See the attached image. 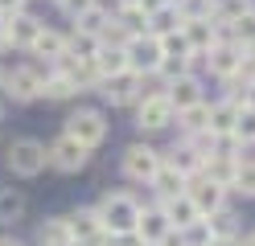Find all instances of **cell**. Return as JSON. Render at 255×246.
Returning <instances> with one entry per match:
<instances>
[{"label":"cell","instance_id":"28","mask_svg":"<svg viewBox=\"0 0 255 246\" xmlns=\"http://www.w3.org/2000/svg\"><path fill=\"white\" fill-rule=\"evenodd\" d=\"M99 49H103V37H99V33L74 29V37H70V54H74V58H99Z\"/></svg>","mask_w":255,"mask_h":246},{"label":"cell","instance_id":"31","mask_svg":"<svg viewBox=\"0 0 255 246\" xmlns=\"http://www.w3.org/2000/svg\"><path fill=\"white\" fill-rule=\"evenodd\" d=\"M227 29H231L227 41H235V45H251V41H255V8H247L243 16H235Z\"/></svg>","mask_w":255,"mask_h":246},{"label":"cell","instance_id":"41","mask_svg":"<svg viewBox=\"0 0 255 246\" xmlns=\"http://www.w3.org/2000/svg\"><path fill=\"white\" fill-rule=\"evenodd\" d=\"M0 246H21V242H12V238H0Z\"/></svg>","mask_w":255,"mask_h":246},{"label":"cell","instance_id":"22","mask_svg":"<svg viewBox=\"0 0 255 246\" xmlns=\"http://www.w3.org/2000/svg\"><path fill=\"white\" fill-rule=\"evenodd\" d=\"M66 49H70V37H62L58 29H41V37L33 41V54L37 58H50V62H58Z\"/></svg>","mask_w":255,"mask_h":246},{"label":"cell","instance_id":"37","mask_svg":"<svg viewBox=\"0 0 255 246\" xmlns=\"http://www.w3.org/2000/svg\"><path fill=\"white\" fill-rule=\"evenodd\" d=\"M165 4H173V0H140V8H144L148 16H152L156 8H165Z\"/></svg>","mask_w":255,"mask_h":246},{"label":"cell","instance_id":"34","mask_svg":"<svg viewBox=\"0 0 255 246\" xmlns=\"http://www.w3.org/2000/svg\"><path fill=\"white\" fill-rule=\"evenodd\" d=\"M210 234H214V238H235V213H231V209L210 213Z\"/></svg>","mask_w":255,"mask_h":246},{"label":"cell","instance_id":"38","mask_svg":"<svg viewBox=\"0 0 255 246\" xmlns=\"http://www.w3.org/2000/svg\"><path fill=\"white\" fill-rule=\"evenodd\" d=\"M243 107H255V82L247 86V94H243Z\"/></svg>","mask_w":255,"mask_h":246},{"label":"cell","instance_id":"8","mask_svg":"<svg viewBox=\"0 0 255 246\" xmlns=\"http://www.w3.org/2000/svg\"><path fill=\"white\" fill-rule=\"evenodd\" d=\"M181 33H185V41H189V54H210L218 41H227V37H222V25L210 21V16H185Z\"/></svg>","mask_w":255,"mask_h":246},{"label":"cell","instance_id":"18","mask_svg":"<svg viewBox=\"0 0 255 246\" xmlns=\"http://www.w3.org/2000/svg\"><path fill=\"white\" fill-rule=\"evenodd\" d=\"M239 119V98H222L210 107V136H231Z\"/></svg>","mask_w":255,"mask_h":246},{"label":"cell","instance_id":"21","mask_svg":"<svg viewBox=\"0 0 255 246\" xmlns=\"http://www.w3.org/2000/svg\"><path fill=\"white\" fill-rule=\"evenodd\" d=\"M181 25H185V16H181L177 4H165V8H156V12L148 16V33H156V37H165V33H177Z\"/></svg>","mask_w":255,"mask_h":246},{"label":"cell","instance_id":"14","mask_svg":"<svg viewBox=\"0 0 255 246\" xmlns=\"http://www.w3.org/2000/svg\"><path fill=\"white\" fill-rule=\"evenodd\" d=\"M4 29H8V45H17V49H33V41L41 37V21L33 12H17V16H4Z\"/></svg>","mask_w":255,"mask_h":246},{"label":"cell","instance_id":"40","mask_svg":"<svg viewBox=\"0 0 255 246\" xmlns=\"http://www.w3.org/2000/svg\"><path fill=\"white\" fill-rule=\"evenodd\" d=\"M239 246H255V234H247V238H243V242H239Z\"/></svg>","mask_w":255,"mask_h":246},{"label":"cell","instance_id":"23","mask_svg":"<svg viewBox=\"0 0 255 246\" xmlns=\"http://www.w3.org/2000/svg\"><path fill=\"white\" fill-rule=\"evenodd\" d=\"M116 25L128 33V37H140V33H148V12L140 8V4H120Z\"/></svg>","mask_w":255,"mask_h":246},{"label":"cell","instance_id":"13","mask_svg":"<svg viewBox=\"0 0 255 246\" xmlns=\"http://www.w3.org/2000/svg\"><path fill=\"white\" fill-rule=\"evenodd\" d=\"M206 62H210V74L214 78H239V70H243V45L235 41H218L210 54H206Z\"/></svg>","mask_w":255,"mask_h":246},{"label":"cell","instance_id":"15","mask_svg":"<svg viewBox=\"0 0 255 246\" xmlns=\"http://www.w3.org/2000/svg\"><path fill=\"white\" fill-rule=\"evenodd\" d=\"M165 98H169V107H173V111H185V107L202 103V78H194V74H177V78H169Z\"/></svg>","mask_w":255,"mask_h":246},{"label":"cell","instance_id":"20","mask_svg":"<svg viewBox=\"0 0 255 246\" xmlns=\"http://www.w3.org/2000/svg\"><path fill=\"white\" fill-rule=\"evenodd\" d=\"M202 172L210 176V180H218L222 189H231V185H235V172H239V160H235V156H206Z\"/></svg>","mask_w":255,"mask_h":246},{"label":"cell","instance_id":"39","mask_svg":"<svg viewBox=\"0 0 255 246\" xmlns=\"http://www.w3.org/2000/svg\"><path fill=\"white\" fill-rule=\"evenodd\" d=\"M210 246H239L235 238H210Z\"/></svg>","mask_w":255,"mask_h":246},{"label":"cell","instance_id":"35","mask_svg":"<svg viewBox=\"0 0 255 246\" xmlns=\"http://www.w3.org/2000/svg\"><path fill=\"white\" fill-rule=\"evenodd\" d=\"M95 4H99V0H62V12H66V16H74V21H78V16H83V12H91Z\"/></svg>","mask_w":255,"mask_h":246},{"label":"cell","instance_id":"27","mask_svg":"<svg viewBox=\"0 0 255 246\" xmlns=\"http://www.w3.org/2000/svg\"><path fill=\"white\" fill-rule=\"evenodd\" d=\"M37 242L41 246H74V238H70V230H66V222L62 218H50L41 230H37Z\"/></svg>","mask_w":255,"mask_h":246},{"label":"cell","instance_id":"25","mask_svg":"<svg viewBox=\"0 0 255 246\" xmlns=\"http://www.w3.org/2000/svg\"><path fill=\"white\" fill-rule=\"evenodd\" d=\"M41 94H45V98H74V94H78V82H74L70 74H62V70H54L50 78L41 82Z\"/></svg>","mask_w":255,"mask_h":246},{"label":"cell","instance_id":"10","mask_svg":"<svg viewBox=\"0 0 255 246\" xmlns=\"http://www.w3.org/2000/svg\"><path fill=\"white\" fill-rule=\"evenodd\" d=\"M173 115H177V111L169 107L165 94H144V98H140V107H136V127L140 131H165L173 123Z\"/></svg>","mask_w":255,"mask_h":246},{"label":"cell","instance_id":"46","mask_svg":"<svg viewBox=\"0 0 255 246\" xmlns=\"http://www.w3.org/2000/svg\"><path fill=\"white\" fill-rule=\"evenodd\" d=\"M251 82H255V78H251Z\"/></svg>","mask_w":255,"mask_h":246},{"label":"cell","instance_id":"7","mask_svg":"<svg viewBox=\"0 0 255 246\" xmlns=\"http://www.w3.org/2000/svg\"><path fill=\"white\" fill-rule=\"evenodd\" d=\"M185 197L198 205L202 218H206V213H218L222 205H227V189H222L218 180H210L206 172H198V176H189V180H185Z\"/></svg>","mask_w":255,"mask_h":246},{"label":"cell","instance_id":"33","mask_svg":"<svg viewBox=\"0 0 255 246\" xmlns=\"http://www.w3.org/2000/svg\"><path fill=\"white\" fill-rule=\"evenodd\" d=\"M243 197H255V160H239V172H235V185Z\"/></svg>","mask_w":255,"mask_h":246},{"label":"cell","instance_id":"29","mask_svg":"<svg viewBox=\"0 0 255 246\" xmlns=\"http://www.w3.org/2000/svg\"><path fill=\"white\" fill-rule=\"evenodd\" d=\"M247 8H251V0H210V21L231 25L235 16H243Z\"/></svg>","mask_w":255,"mask_h":246},{"label":"cell","instance_id":"36","mask_svg":"<svg viewBox=\"0 0 255 246\" xmlns=\"http://www.w3.org/2000/svg\"><path fill=\"white\" fill-rule=\"evenodd\" d=\"M25 12V0H0V16H17Z\"/></svg>","mask_w":255,"mask_h":246},{"label":"cell","instance_id":"32","mask_svg":"<svg viewBox=\"0 0 255 246\" xmlns=\"http://www.w3.org/2000/svg\"><path fill=\"white\" fill-rule=\"evenodd\" d=\"M231 136L239 144H255V107H239V119H235V131Z\"/></svg>","mask_w":255,"mask_h":246},{"label":"cell","instance_id":"44","mask_svg":"<svg viewBox=\"0 0 255 246\" xmlns=\"http://www.w3.org/2000/svg\"><path fill=\"white\" fill-rule=\"evenodd\" d=\"M54 4H62V0H54Z\"/></svg>","mask_w":255,"mask_h":246},{"label":"cell","instance_id":"26","mask_svg":"<svg viewBox=\"0 0 255 246\" xmlns=\"http://www.w3.org/2000/svg\"><path fill=\"white\" fill-rule=\"evenodd\" d=\"M95 66H99V74L111 78V74H124L128 62H124V45H103L99 58H95Z\"/></svg>","mask_w":255,"mask_h":246},{"label":"cell","instance_id":"3","mask_svg":"<svg viewBox=\"0 0 255 246\" xmlns=\"http://www.w3.org/2000/svg\"><path fill=\"white\" fill-rule=\"evenodd\" d=\"M50 74H54V62L45 66V70H41V66H17L12 74H4V78H0V86L8 90V98H12V103H33V98L41 94V82L50 78Z\"/></svg>","mask_w":255,"mask_h":246},{"label":"cell","instance_id":"42","mask_svg":"<svg viewBox=\"0 0 255 246\" xmlns=\"http://www.w3.org/2000/svg\"><path fill=\"white\" fill-rule=\"evenodd\" d=\"M120 4H140V0H120Z\"/></svg>","mask_w":255,"mask_h":246},{"label":"cell","instance_id":"12","mask_svg":"<svg viewBox=\"0 0 255 246\" xmlns=\"http://www.w3.org/2000/svg\"><path fill=\"white\" fill-rule=\"evenodd\" d=\"M62 222H66L70 238H74L78 246H99V242H103V234H107V230H103V222H99V213H95V209H74L70 218H62Z\"/></svg>","mask_w":255,"mask_h":246},{"label":"cell","instance_id":"2","mask_svg":"<svg viewBox=\"0 0 255 246\" xmlns=\"http://www.w3.org/2000/svg\"><path fill=\"white\" fill-rule=\"evenodd\" d=\"M124 62L132 74H161V62H165V49L156 33H140V37H128L124 41Z\"/></svg>","mask_w":255,"mask_h":246},{"label":"cell","instance_id":"4","mask_svg":"<svg viewBox=\"0 0 255 246\" xmlns=\"http://www.w3.org/2000/svg\"><path fill=\"white\" fill-rule=\"evenodd\" d=\"M66 136L78 140L83 148H99L107 140V119H103V111H95V107H78L70 119H66Z\"/></svg>","mask_w":255,"mask_h":246},{"label":"cell","instance_id":"9","mask_svg":"<svg viewBox=\"0 0 255 246\" xmlns=\"http://www.w3.org/2000/svg\"><path fill=\"white\" fill-rule=\"evenodd\" d=\"M103 86V98L111 107H128V103H136V98H144V78L140 74H132V70H124V74H111V78H103L99 82Z\"/></svg>","mask_w":255,"mask_h":246},{"label":"cell","instance_id":"16","mask_svg":"<svg viewBox=\"0 0 255 246\" xmlns=\"http://www.w3.org/2000/svg\"><path fill=\"white\" fill-rule=\"evenodd\" d=\"M136 234L144 238L148 246H161V242L173 234V226H169V218H165V209H161V205H148V209H140Z\"/></svg>","mask_w":255,"mask_h":246},{"label":"cell","instance_id":"30","mask_svg":"<svg viewBox=\"0 0 255 246\" xmlns=\"http://www.w3.org/2000/svg\"><path fill=\"white\" fill-rule=\"evenodd\" d=\"M21 213H25V193L0 189V222H21Z\"/></svg>","mask_w":255,"mask_h":246},{"label":"cell","instance_id":"1","mask_svg":"<svg viewBox=\"0 0 255 246\" xmlns=\"http://www.w3.org/2000/svg\"><path fill=\"white\" fill-rule=\"evenodd\" d=\"M95 213H99L107 234H132L136 222H140V205H136V197H128V193H107L103 201L95 205Z\"/></svg>","mask_w":255,"mask_h":246},{"label":"cell","instance_id":"24","mask_svg":"<svg viewBox=\"0 0 255 246\" xmlns=\"http://www.w3.org/2000/svg\"><path fill=\"white\" fill-rule=\"evenodd\" d=\"M177 119H181V131H185V136H202V131H210V107H206V103H194V107L177 111Z\"/></svg>","mask_w":255,"mask_h":246},{"label":"cell","instance_id":"17","mask_svg":"<svg viewBox=\"0 0 255 246\" xmlns=\"http://www.w3.org/2000/svg\"><path fill=\"white\" fill-rule=\"evenodd\" d=\"M161 209H165V218H169V226H173V230H189L194 222H202L198 205L189 201L185 193H177V197H169V201H161Z\"/></svg>","mask_w":255,"mask_h":246},{"label":"cell","instance_id":"45","mask_svg":"<svg viewBox=\"0 0 255 246\" xmlns=\"http://www.w3.org/2000/svg\"><path fill=\"white\" fill-rule=\"evenodd\" d=\"M0 78H4V74H0Z\"/></svg>","mask_w":255,"mask_h":246},{"label":"cell","instance_id":"11","mask_svg":"<svg viewBox=\"0 0 255 246\" xmlns=\"http://www.w3.org/2000/svg\"><path fill=\"white\" fill-rule=\"evenodd\" d=\"M161 168V152H152L148 144H132L124 152V176L128 180H152Z\"/></svg>","mask_w":255,"mask_h":246},{"label":"cell","instance_id":"6","mask_svg":"<svg viewBox=\"0 0 255 246\" xmlns=\"http://www.w3.org/2000/svg\"><path fill=\"white\" fill-rule=\"evenodd\" d=\"M45 156H50V168L58 172H78V168H87V160H91V148H83L78 140H70L66 131L45 148Z\"/></svg>","mask_w":255,"mask_h":246},{"label":"cell","instance_id":"5","mask_svg":"<svg viewBox=\"0 0 255 246\" xmlns=\"http://www.w3.org/2000/svg\"><path fill=\"white\" fill-rule=\"evenodd\" d=\"M4 160H8V168L17 176H37V172H45V164H50L45 144H37V140H12Z\"/></svg>","mask_w":255,"mask_h":246},{"label":"cell","instance_id":"19","mask_svg":"<svg viewBox=\"0 0 255 246\" xmlns=\"http://www.w3.org/2000/svg\"><path fill=\"white\" fill-rule=\"evenodd\" d=\"M148 185L156 189V197H161V201H169V197H177V193H185V176H181L177 168H169V164L161 160V168H156V176L148 180Z\"/></svg>","mask_w":255,"mask_h":246},{"label":"cell","instance_id":"43","mask_svg":"<svg viewBox=\"0 0 255 246\" xmlns=\"http://www.w3.org/2000/svg\"><path fill=\"white\" fill-rule=\"evenodd\" d=\"M0 115H4V107H0Z\"/></svg>","mask_w":255,"mask_h":246}]
</instances>
